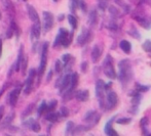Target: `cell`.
Segmentation results:
<instances>
[{
    "instance_id": "cell-46",
    "label": "cell",
    "mask_w": 151,
    "mask_h": 136,
    "mask_svg": "<svg viewBox=\"0 0 151 136\" xmlns=\"http://www.w3.org/2000/svg\"><path fill=\"white\" fill-rule=\"evenodd\" d=\"M14 65L12 66V68H10V70L8 71V74H7V77L9 78V77H12V73H14Z\"/></svg>"
},
{
    "instance_id": "cell-25",
    "label": "cell",
    "mask_w": 151,
    "mask_h": 136,
    "mask_svg": "<svg viewBox=\"0 0 151 136\" xmlns=\"http://www.w3.org/2000/svg\"><path fill=\"white\" fill-rule=\"evenodd\" d=\"M3 5H4V8L6 9V11L12 14V16H14V5H12V1H10V0H3Z\"/></svg>"
},
{
    "instance_id": "cell-20",
    "label": "cell",
    "mask_w": 151,
    "mask_h": 136,
    "mask_svg": "<svg viewBox=\"0 0 151 136\" xmlns=\"http://www.w3.org/2000/svg\"><path fill=\"white\" fill-rule=\"evenodd\" d=\"M24 46L21 45L20 47V50H19V54H18V58L16 61V63H14V70L16 72H19L20 71V66H21V61H22V58L24 56Z\"/></svg>"
},
{
    "instance_id": "cell-22",
    "label": "cell",
    "mask_w": 151,
    "mask_h": 136,
    "mask_svg": "<svg viewBox=\"0 0 151 136\" xmlns=\"http://www.w3.org/2000/svg\"><path fill=\"white\" fill-rule=\"evenodd\" d=\"M148 123H149V121H148V118H146V117L142 118L141 121H140V127H141V129H142L143 135L149 134V132H148Z\"/></svg>"
},
{
    "instance_id": "cell-55",
    "label": "cell",
    "mask_w": 151,
    "mask_h": 136,
    "mask_svg": "<svg viewBox=\"0 0 151 136\" xmlns=\"http://www.w3.org/2000/svg\"><path fill=\"white\" fill-rule=\"evenodd\" d=\"M23 1H26V0H23Z\"/></svg>"
},
{
    "instance_id": "cell-29",
    "label": "cell",
    "mask_w": 151,
    "mask_h": 136,
    "mask_svg": "<svg viewBox=\"0 0 151 136\" xmlns=\"http://www.w3.org/2000/svg\"><path fill=\"white\" fill-rule=\"evenodd\" d=\"M34 105H35L34 103H30V105H29L28 107L25 109V110L23 112V114H22V119L27 118L29 115L32 114V112H33V110H34Z\"/></svg>"
},
{
    "instance_id": "cell-14",
    "label": "cell",
    "mask_w": 151,
    "mask_h": 136,
    "mask_svg": "<svg viewBox=\"0 0 151 136\" xmlns=\"http://www.w3.org/2000/svg\"><path fill=\"white\" fill-rule=\"evenodd\" d=\"M22 88H23L22 86H19V87H17L16 89H14V90L9 93V97H8V99H9V103H10V105H12V107H14V105H16Z\"/></svg>"
},
{
    "instance_id": "cell-1",
    "label": "cell",
    "mask_w": 151,
    "mask_h": 136,
    "mask_svg": "<svg viewBox=\"0 0 151 136\" xmlns=\"http://www.w3.org/2000/svg\"><path fill=\"white\" fill-rule=\"evenodd\" d=\"M133 68L129 59H122L118 63V80L123 87H125L133 79Z\"/></svg>"
},
{
    "instance_id": "cell-15",
    "label": "cell",
    "mask_w": 151,
    "mask_h": 136,
    "mask_svg": "<svg viewBox=\"0 0 151 136\" xmlns=\"http://www.w3.org/2000/svg\"><path fill=\"white\" fill-rule=\"evenodd\" d=\"M102 55V48L100 47V45H95L91 50V61L93 63H98Z\"/></svg>"
},
{
    "instance_id": "cell-10",
    "label": "cell",
    "mask_w": 151,
    "mask_h": 136,
    "mask_svg": "<svg viewBox=\"0 0 151 136\" xmlns=\"http://www.w3.org/2000/svg\"><path fill=\"white\" fill-rule=\"evenodd\" d=\"M91 38H93V33H91V30L83 28L77 37V44L80 46L86 45V44H88L91 41Z\"/></svg>"
},
{
    "instance_id": "cell-36",
    "label": "cell",
    "mask_w": 151,
    "mask_h": 136,
    "mask_svg": "<svg viewBox=\"0 0 151 136\" xmlns=\"http://www.w3.org/2000/svg\"><path fill=\"white\" fill-rule=\"evenodd\" d=\"M46 107H47V103H45V101H42L41 103V105H39V108H38V115L39 116H41L43 113H45L46 112Z\"/></svg>"
},
{
    "instance_id": "cell-37",
    "label": "cell",
    "mask_w": 151,
    "mask_h": 136,
    "mask_svg": "<svg viewBox=\"0 0 151 136\" xmlns=\"http://www.w3.org/2000/svg\"><path fill=\"white\" fill-rule=\"evenodd\" d=\"M71 59H72V56H71V54H69V53H66L62 56V61H63L64 66H67L69 63H71Z\"/></svg>"
},
{
    "instance_id": "cell-54",
    "label": "cell",
    "mask_w": 151,
    "mask_h": 136,
    "mask_svg": "<svg viewBox=\"0 0 151 136\" xmlns=\"http://www.w3.org/2000/svg\"><path fill=\"white\" fill-rule=\"evenodd\" d=\"M54 1H55V2H57V1H58V0H54Z\"/></svg>"
},
{
    "instance_id": "cell-43",
    "label": "cell",
    "mask_w": 151,
    "mask_h": 136,
    "mask_svg": "<svg viewBox=\"0 0 151 136\" xmlns=\"http://www.w3.org/2000/svg\"><path fill=\"white\" fill-rule=\"evenodd\" d=\"M129 112L131 113V114H133V115L138 114V107H134V105H132V108L129 110Z\"/></svg>"
},
{
    "instance_id": "cell-11",
    "label": "cell",
    "mask_w": 151,
    "mask_h": 136,
    "mask_svg": "<svg viewBox=\"0 0 151 136\" xmlns=\"http://www.w3.org/2000/svg\"><path fill=\"white\" fill-rule=\"evenodd\" d=\"M133 19L140 25L142 28L146 30H150L151 29V22L149 19H147L145 16H142L140 14H133Z\"/></svg>"
},
{
    "instance_id": "cell-52",
    "label": "cell",
    "mask_w": 151,
    "mask_h": 136,
    "mask_svg": "<svg viewBox=\"0 0 151 136\" xmlns=\"http://www.w3.org/2000/svg\"><path fill=\"white\" fill-rule=\"evenodd\" d=\"M2 119V115H0V120H1Z\"/></svg>"
},
{
    "instance_id": "cell-23",
    "label": "cell",
    "mask_w": 151,
    "mask_h": 136,
    "mask_svg": "<svg viewBox=\"0 0 151 136\" xmlns=\"http://www.w3.org/2000/svg\"><path fill=\"white\" fill-rule=\"evenodd\" d=\"M88 22H90L91 26H96L98 22V14H97V10L93 9L88 14Z\"/></svg>"
},
{
    "instance_id": "cell-40",
    "label": "cell",
    "mask_w": 151,
    "mask_h": 136,
    "mask_svg": "<svg viewBox=\"0 0 151 136\" xmlns=\"http://www.w3.org/2000/svg\"><path fill=\"white\" fill-rule=\"evenodd\" d=\"M60 116L63 117V118H67L69 116V110L66 107H62L60 110Z\"/></svg>"
},
{
    "instance_id": "cell-44",
    "label": "cell",
    "mask_w": 151,
    "mask_h": 136,
    "mask_svg": "<svg viewBox=\"0 0 151 136\" xmlns=\"http://www.w3.org/2000/svg\"><path fill=\"white\" fill-rule=\"evenodd\" d=\"M7 86H8V84H7V83H6V84H4V85H3V87H2V89H1V90H0V97L2 96V94H3V93H4V91L6 90V88H7Z\"/></svg>"
},
{
    "instance_id": "cell-28",
    "label": "cell",
    "mask_w": 151,
    "mask_h": 136,
    "mask_svg": "<svg viewBox=\"0 0 151 136\" xmlns=\"http://www.w3.org/2000/svg\"><path fill=\"white\" fill-rule=\"evenodd\" d=\"M127 34H129V36H132L133 38H135V39H140V38H141V34L138 32V30L136 29L135 26H133V25H132V30H129Z\"/></svg>"
},
{
    "instance_id": "cell-47",
    "label": "cell",
    "mask_w": 151,
    "mask_h": 136,
    "mask_svg": "<svg viewBox=\"0 0 151 136\" xmlns=\"http://www.w3.org/2000/svg\"><path fill=\"white\" fill-rule=\"evenodd\" d=\"M52 74H54V73H52V70H50V73H48V75H47V78H46V81H47V82H50V80L52 79Z\"/></svg>"
},
{
    "instance_id": "cell-48",
    "label": "cell",
    "mask_w": 151,
    "mask_h": 136,
    "mask_svg": "<svg viewBox=\"0 0 151 136\" xmlns=\"http://www.w3.org/2000/svg\"><path fill=\"white\" fill-rule=\"evenodd\" d=\"M142 1H143L144 3H146V4H148V5L151 6V0H142Z\"/></svg>"
},
{
    "instance_id": "cell-19",
    "label": "cell",
    "mask_w": 151,
    "mask_h": 136,
    "mask_svg": "<svg viewBox=\"0 0 151 136\" xmlns=\"http://www.w3.org/2000/svg\"><path fill=\"white\" fill-rule=\"evenodd\" d=\"M119 48L121 50H122L124 53L129 54V52L132 51V44L129 41H127V40H121L119 42Z\"/></svg>"
},
{
    "instance_id": "cell-35",
    "label": "cell",
    "mask_w": 151,
    "mask_h": 136,
    "mask_svg": "<svg viewBox=\"0 0 151 136\" xmlns=\"http://www.w3.org/2000/svg\"><path fill=\"white\" fill-rule=\"evenodd\" d=\"M115 122L120 125H127L132 122V119L131 118H119V119H117Z\"/></svg>"
},
{
    "instance_id": "cell-17",
    "label": "cell",
    "mask_w": 151,
    "mask_h": 136,
    "mask_svg": "<svg viewBox=\"0 0 151 136\" xmlns=\"http://www.w3.org/2000/svg\"><path fill=\"white\" fill-rule=\"evenodd\" d=\"M31 34L33 38L39 39L40 34H41V24L40 23H34L31 28Z\"/></svg>"
},
{
    "instance_id": "cell-3",
    "label": "cell",
    "mask_w": 151,
    "mask_h": 136,
    "mask_svg": "<svg viewBox=\"0 0 151 136\" xmlns=\"http://www.w3.org/2000/svg\"><path fill=\"white\" fill-rule=\"evenodd\" d=\"M72 41V34H69V32L64 28H61L59 30V34L56 38V41L54 43V47H57L58 45H63L64 47H68Z\"/></svg>"
},
{
    "instance_id": "cell-26",
    "label": "cell",
    "mask_w": 151,
    "mask_h": 136,
    "mask_svg": "<svg viewBox=\"0 0 151 136\" xmlns=\"http://www.w3.org/2000/svg\"><path fill=\"white\" fill-rule=\"evenodd\" d=\"M108 10H109L110 16H111V18L113 19V20H116L117 18H119V16H120L119 10H118L115 6H113V5L109 6V7H108Z\"/></svg>"
},
{
    "instance_id": "cell-16",
    "label": "cell",
    "mask_w": 151,
    "mask_h": 136,
    "mask_svg": "<svg viewBox=\"0 0 151 136\" xmlns=\"http://www.w3.org/2000/svg\"><path fill=\"white\" fill-rule=\"evenodd\" d=\"M27 9H28V16L30 18V20L32 21L33 23H40V19H39V16H38L37 11L36 9L33 7L32 5H27Z\"/></svg>"
},
{
    "instance_id": "cell-18",
    "label": "cell",
    "mask_w": 151,
    "mask_h": 136,
    "mask_svg": "<svg viewBox=\"0 0 151 136\" xmlns=\"http://www.w3.org/2000/svg\"><path fill=\"white\" fill-rule=\"evenodd\" d=\"M74 97L78 101H86L90 97V92H88V90H79L75 93Z\"/></svg>"
},
{
    "instance_id": "cell-45",
    "label": "cell",
    "mask_w": 151,
    "mask_h": 136,
    "mask_svg": "<svg viewBox=\"0 0 151 136\" xmlns=\"http://www.w3.org/2000/svg\"><path fill=\"white\" fill-rule=\"evenodd\" d=\"M111 85H112V82L110 81L109 83H105V90L108 91L110 90V88H111Z\"/></svg>"
},
{
    "instance_id": "cell-21",
    "label": "cell",
    "mask_w": 151,
    "mask_h": 136,
    "mask_svg": "<svg viewBox=\"0 0 151 136\" xmlns=\"http://www.w3.org/2000/svg\"><path fill=\"white\" fill-rule=\"evenodd\" d=\"M45 119L48 122H52V123L58 122V121L60 120V113H55L54 110H52V112H48Z\"/></svg>"
},
{
    "instance_id": "cell-13",
    "label": "cell",
    "mask_w": 151,
    "mask_h": 136,
    "mask_svg": "<svg viewBox=\"0 0 151 136\" xmlns=\"http://www.w3.org/2000/svg\"><path fill=\"white\" fill-rule=\"evenodd\" d=\"M116 119V116L112 117L111 119H109V121H108L107 123L105 124V127H104V133H105L106 135L108 136H117V132H115L113 129V127H112V124H113L114 120Z\"/></svg>"
},
{
    "instance_id": "cell-41",
    "label": "cell",
    "mask_w": 151,
    "mask_h": 136,
    "mask_svg": "<svg viewBox=\"0 0 151 136\" xmlns=\"http://www.w3.org/2000/svg\"><path fill=\"white\" fill-rule=\"evenodd\" d=\"M63 68H64V65H63V63H62L61 61H56V72L57 73H61L62 71H63Z\"/></svg>"
},
{
    "instance_id": "cell-12",
    "label": "cell",
    "mask_w": 151,
    "mask_h": 136,
    "mask_svg": "<svg viewBox=\"0 0 151 136\" xmlns=\"http://www.w3.org/2000/svg\"><path fill=\"white\" fill-rule=\"evenodd\" d=\"M43 26L44 32H48L54 26V16L48 11H43Z\"/></svg>"
},
{
    "instance_id": "cell-8",
    "label": "cell",
    "mask_w": 151,
    "mask_h": 136,
    "mask_svg": "<svg viewBox=\"0 0 151 136\" xmlns=\"http://www.w3.org/2000/svg\"><path fill=\"white\" fill-rule=\"evenodd\" d=\"M100 119H101V115L98 112H96V110H88L83 117V121L91 128L99 123Z\"/></svg>"
},
{
    "instance_id": "cell-53",
    "label": "cell",
    "mask_w": 151,
    "mask_h": 136,
    "mask_svg": "<svg viewBox=\"0 0 151 136\" xmlns=\"http://www.w3.org/2000/svg\"><path fill=\"white\" fill-rule=\"evenodd\" d=\"M1 18H2V16H1V14H0V20H1Z\"/></svg>"
},
{
    "instance_id": "cell-6",
    "label": "cell",
    "mask_w": 151,
    "mask_h": 136,
    "mask_svg": "<svg viewBox=\"0 0 151 136\" xmlns=\"http://www.w3.org/2000/svg\"><path fill=\"white\" fill-rule=\"evenodd\" d=\"M70 86H71V74L70 73H67L60 77V79L56 83V87L59 88V92L61 94H64L66 91L69 90Z\"/></svg>"
},
{
    "instance_id": "cell-39",
    "label": "cell",
    "mask_w": 151,
    "mask_h": 136,
    "mask_svg": "<svg viewBox=\"0 0 151 136\" xmlns=\"http://www.w3.org/2000/svg\"><path fill=\"white\" fill-rule=\"evenodd\" d=\"M57 100H52L50 103L47 105V107H46V112H52L55 109H56V107H57Z\"/></svg>"
},
{
    "instance_id": "cell-51",
    "label": "cell",
    "mask_w": 151,
    "mask_h": 136,
    "mask_svg": "<svg viewBox=\"0 0 151 136\" xmlns=\"http://www.w3.org/2000/svg\"><path fill=\"white\" fill-rule=\"evenodd\" d=\"M63 19H64V16H63V14H62V16H60V18H59V20L62 21V20H63Z\"/></svg>"
},
{
    "instance_id": "cell-33",
    "label": "cell",
    "mask_w": 151,
    "mask_h": 136,
    "mask_svg": "<svg viewBox=\"0 0 151 136\" xmlns=\"http://www.w3.org/2000/svg\"><path fill=\"white\" fill-rule=\"evenodd\" d=\"M142 48H143V50H145L146 52L151 53V40H146L143 43V45H142Z\"/></svg>"
},
{
    "instance_id": "cell-42",
    "label": "cell",
    "mask_w": 151,
    "mask_h": 136,
    "mask_svg": "<svg viewBox=\"0 0 151 136\" xmlns=\"http://www.w3.org/2000/svg\"><path fill=\"white\" fill-rule=\"evenodd\" d=\"M80 68H81L82 73H86V71H88V61H83V63H81V66H80Z\"/></svg>"
},
{
    "instance_id": "cell-9",
    "label": "cell",
    "mask_w": 151,
    "mask_h": 136,
    "mask_svg": "<svg viewBox=\"0 0 151 136\" xmlns=\"http://www.w3.org/2000/svg\"><path fill=\"white\" fill-rule=\"evenodd\" d=\"M36 75H37V71L34 69H31L29 71L28 78L26 80V83L24 85V94L29 95L31 93L32 89H33V84H34V79H35Z\"/></svg>"
},
{
    "instance_id": "cell-49",
    "label": "cell",
    "mask_w": 151,
    "mask_h": 136,
    "mask_svg": "<svg viewBox=\"0 0 151 136\" xmlns=\"http://www.w3.org/2000/svg\"><path fill=\"white\" fill-rule=\"evenodd\" d=\"M1 53H2V41L0 39V57H1Z\"/></svg>"
},
{
    "instance_id": "cell-32",
    "label": "cell",
    "mask_w": 151,
    "mask_h": 136,
    "mask_svg": "<svg viewBox=\"0 0 151 136\" xmlns=\"http://www.w3.org/2000/svg\"><path fill=\"white\" fill-rule=\"evenodd\" d=\"M74 127H75L74 123L69 121V122L67 123V125H66V134H72L74 130Z\"/></svg>"
},
{
    "instance_id": "cell-34",
    "label": "cell",
    "mask_w": 151,
    "mask_h": 136,
    "mask_svg": "<svg viewBox=\"0 0 151 136\" xmlns=\"http://www.w3.org/2000/svg\"><path fill=\"white\" fill-rule=\"evenodd\" d=\"M40 128H41V127H40L39 123H38L37 121L34 120V121H33V123H32L31 126H30V129H31L32 131H33V132H39V131H40Z\"/></svg>"
},
{
    "instance_id": "cell-38",
    "label": "cell",
    "mask_w": 151,
    "mask_h": 136,
    "mask_svg": "<svg viewBox=\"0 0 151 136\" xmlns=\"http://www.w3.org/2000/svg\"><path fill=\"white\" fill-rule=\"evenodd\" d=\"M99 8L102 10H105L108 7V0H98Z\"/></svg>"
},
{
    "instance_id": "cell-27",
    "label": "cell",
    "mask_w": 151,
    "mask_h": 136,
    "mask_svg": "<svg viewBox=\"0 0 151 136\" xmlns=\"http://www.w3.org/2000/svg\"><path fill=\"white\" fill-rule=\"evenodd\" d=\"M135 90H137L138 92L140 93H144V92H147L148 90L150 89L149 85H143V84H140V83H136L135 84Z\"/></svg>"
},
{
    "instance_id": "cell-7",
    "label": "cell",
    "mask_w": 151,
    "mask_h": 136,
    "mask_svg": "<svg viewBox=\"0 0 151 136\" xmlns=\"http://www.w3.org/2000/svg\"><path fill=\"white\" fill-rule=\"evenodd\" d=\"M118 103V96L114 91L108 90L105 97V110H113Z\"/></svg>"
},
{
    "instance_id": "cell-30",
    "label": "cell",
    "mask_w": 151,
    "mask_h": 136,
    "mask_svg": "<svg viewBox=\"0 0 151 136\" xmlns=\"http://www.w3.org/2000/svg\"><path fill=\"white\" fill-rule=\"evenodd\" d=\"M14 119V113H12V114L8 115V116L5 118V120L3 121V123H2V127L10 126V124H12V122Z\"/></svg>"
},
{
    "instance_id": "cell-24",
    "label": "cell",
    "mask_w": 151,
    "mask_h": 136,
    "mask_svg": "<svg viewBox=\"0 0 151 136\" xmlns=\"http://www.w3.org/2000/svg\"><path fill=\"white\" fill-rule=\"evenodd\" d=\"M27 67H28V56L24 54V56H23V58H22V61H21V66H20V71H22L23 76L26 75Z\"/></svg>"
},
{
    "instance_id": "cell-5",
    "label": "cell",
    "mask_w": 151,
    "mask_h": 136,
    "mask_svg": "<svg viewBox=\"0 0 151 136\" xmlns=\"http://www.w3.org/2000/svg\"><path fill=\"white\" fill-rule=\"evenodd\" d=\"M47 50H48V43L45 42L42 45V51H41V59H40V65L37 70V78H38V84H40L41 81L42 75L44 74L46 68V63H47Z\"/></svg>"
},
{
    "instance_id": "cell-2",
    "label": "cell",
    "mask_w": 151,
    "mask_h": 136,
    "mask_svg": "<svg viewBox=\"0 0 151 136\" xmlns=\"http://www.w3.org/2000/svg\"><path fill=\"white\" fill-rule=\"evenodd\" d=\"M102 69H103V73L105 74V76L107 78H109L110 80H113L116 78V72L113 66V58L110 54H107L105 56V59L103 61L102 65Z\"/></svg>"
},
{
    "instance_id": "cell-31",
    "label": "cell",
    "mask_w": 151,
    "mask_h": 136,
    "mask_svg": "<svg viewBox=\"0 0 151 136\" xmlns=\"http://www.w3.org/2000/svg\"><path fill=\"white\" fill-rule=\"evenodd\" d=\"M67 19H68V21H69V24L71 25L72 29L75 30L76 28H77V19H76L73 14H68Z\"/></svg>"
},
{
    "instance_id": "cell-50",
    "label": "cell",
    "mask_w": 151,
    "mask_h": 136,
    "mask_svg": "<svg viewBox=\"0 0 151 136\" xmlns=\"http://www.w3.org/2000/svg\"><path fill=\"white\" fill-rule=\"evenodd\" d=\"M3 110H4V107H0V115L3 114Z\"/></svg>"
},
{
    "instance_id": "cell-4",
    "label": "cell",
    "mask_w": 151,
    "mask_h": 136,
    "mask_svg": "<svg viewBox=\"0 0 151 136\" xmlns=\"http://www.w3.org/2000/svg\"><path fill=\"white\" fill-rule=\"evenodd\" d=\"M96 96L99 101V107L102 110H105V97H106V90H105V82L103 80L99 79L96 82Z\"/></svg>"
}]
</instances>
